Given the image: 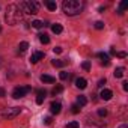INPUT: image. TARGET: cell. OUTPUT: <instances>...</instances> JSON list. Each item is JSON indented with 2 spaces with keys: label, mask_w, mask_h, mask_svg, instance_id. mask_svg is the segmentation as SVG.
<instances>
[{
  "label": "cell",
  "mask_w": 128,
  "mask_h": 128,
  "mask_svg": "<svg viewBox=\"0 0 128 128\" xmlns=\"http://www.w3.org/2000/svg\"><path fill=\"white\" fill-rule=\"evenodd\" d=\"M65 63H66V62H63V60H60V59H54V60H51V65H53V66H56V68H62V66H65Z\"/></svg>",
  "instance_id": "obj_12"
},
{
  "label": "cell",
  "mask_w": 128,
  "mask_h": 128,
  "mask_svg": "<svg viewBox=\"0 0 128 128\" xmlns=\"http://www.w3.org/2000/svg\"><path fill=\"white\" fill-rule=\"evenodd\" d=\"M0 32H2V27H0Z\"/></svg>",
  "instance_id": "obj_38"
},
{
  "label": "cell",
  "mask_w": 128,
  "mask_h": 128,
  "mask_svg": "<svg viewBox=\"0 0 128 128\" xmlns=\"http://www.w3.org/2000/svg\"><path fill=\"white\" fill-rule=\"evenodd\" d=\"M51 30H53V33H56V35H59V33H62V30H63V27L60 26V24H53L51 26Z\"/></svg>",
  "instance_id": "obj_14"
},
{
  "label": "cell",
  "mask_w": 128,
  "mask_h": 128,
  "mask_svg": "<svg viewBox=\"0 0 128 128\" xmlns=\"http://www.w3.org/2000/svg\"><path fill=\"white\" fill-rule=\"evenodd\" d=\"M116 53H118V51H116V48H114V47H112V48H110V56H116Z\"/></svg>",
  "instance_id": "obj_32"
},
{
  "label": "cell",
  "mask_w": 128,
  "mask_h": 128,
  "mask_svg": "<svg viewBox=\"0 0 128 128\" xmlns=\"http://www.w3.org/2000/svg\"><path fill=\"white\" fill-rule=\"evenodd\" d=\"M86 104H88L86 96H84V95H78V96H77V106H78V107H84Z\"/></svg>",
  "instance_id": "obj_11"
},
{
  "label": "cell",
  "mask_w": 128,
  "mask_h": 128,
  "mask_svg": "<svg viewBox=\"0 0 128 128\" xmlns=\"http://www.w3.org/2000/svg\"><path fill=\"white\" fill-rule=\"evenodd\" d=\"M98 116L106 118V116H107V108H100V110H98Z\"/></svg>",
  "instance_id": "obj_26"
},
{
  "label": "cell",
  "mask_w": 128,
  "mask_h": 128,
  "mask_svg": "<svg viewBox=\"0 0 128 128\" xmlns=\"http://www.w3.org/2000/svg\"><path fill=\"white\" fill-rule=\"evenodd\" d=\"M116 56L120 57V59H124V57H126V53L125 51H119V53H116Z\"/></svg>",
  "instance_id": "obj_29"
},
{
  "label": "cell",
  "mask_w": 128,
  "mask_h": 128,
  "mask_svg": "<svg viewBox=\"0 0 128 128\" xmlns=\"http://www.w3.org/2000/svg\"><path fill=\"white\" fill-rule=\"evenodd\" d=\"M44 100H45V98H42V96H36V104H42Z\"/></svg>",
  "instance_id": "obj_31"
},
{
  "label": "cell",
  "mask_w": 128,
  "mask_h": 128,
  "mask_svg": "<svg viewBox=\"0 0 128 128\" xmlns=\"http://www.w3.org/2000/svg\"><path fill=\"white\" fill-rule=\"evenodd\" d=\"M62 11L70 17L78 15L83 11V3L78 2V0H65V2L62 3Z\"/></svg>",
  "instance_id": "obj_2"
},
{
  "label": "cell",
  "mask_w": 128,
  "mask_h": 128,
  "mask_svg": "<svg viewBox=\"0 0 128 128\" xmlns=\"http://www.w3.org/2000/svg\"><path fill=\"white\" fill-rule=\"evenodd\" d=\"M104 11H106V6H100L98 8V12H104Z\"/></svg>",
  "instance_id": "obj_36"
},
{
  "label": "cell",
  "mask_w": 128,
  "mask_h": 128,
  "mask_svg": "<svg viewBox=\"0 0 128 128\" xmlns=\"http://www.w3.org/2000/svg\"><path fill=\"white\" fill-rule=\"evenodd\" d=\"M21 113V108L20 107H12V108H8L5 113H3V118L5 119H14L15 116H18Z\"/></svg>",
  "instance_id": "obj_5"
},
{
  "label": "cell",
  "mask_w": 128,
  "mask_h": 128,
  "mask_svg": "<svg viewBox=\"0 0 128 128\" xmlns=\"http://www.w3.org/2000/svg\"><path fill=\"white\" fill-rule=\"evenodd\" d=\"M100 96H101L104 101H108V100H112V96H113V92H112L110 89H102Z\"/></svg>",
  "instance_id": "obj_9"
},
{
  "label": "cell",
  "mask_w": 128,
  "mask_h": 128,
  "mask_svg": "<svg viewBox=\"0 0 128 128\" xmlns=\"http://www.w3.org/2000/svg\"><path fill=\"white\" fill-rule=\"evenodd\" d=\"M124 72H125V68H116V71L113 74L116 78H120V77H124Z\"/></svg>",
  "instance_id": "obj_17"
},
{
  "label": "cell",
  "mask_w": 128,
  "mask_h": 128,
  "mask_svg": "<svg viewBox=\"0 0 128 128\" xmlns=\"http://www.w3.org/2000/svg\"><path fill=\"white\" fill-rule=\"evenodd\" d=\"M71 112H72L74 114H77V113H80V107H78L77 104H72V106H71Z\"/></svg>",
  "instance_id": "obj_25"
},
{
  "label": "cell",
  "mask_w": 128,
  "mask_h": 128,
  "mask_svg": "<svg viewBox=\"0 0 128 128\" xmlns=\"http://www.w3.org/2000/svg\"><path fill=\"white\" fill-rule=\"evenodd\" d=\"M96 56L101 59V63H102L104 66H108V65H110V57H108L107 53H98Z\"/></svg>",
  "instance_id": "obj_7"
},
{
  "label": "cell",
  "mask_w": 128,
  "mask_h": 128,
  "mask_svg": "<svg viewBox=\"0 0 128 128\" xmlns=\"http://www.w3.org/2000/svg\"><path fill=\"white\" fill-rule=\"evenodd\" d=\"M62 92H63V86L57 84V86L53 89V92H51V94H53V95H59V94H62Z\"/></svg>",
  "instance_id": "obj_19"
},
{
  "label": "cell",
  "mask_w": 128,
  "mask_h": 128,
  "mask_svg": "<svg viewBox=\"0 0 128 128\" xmlns=\"http://www.w3.org/2000/svg\"><path fill=\"white\" fill-rule=\"evenodd\" d=\"M122 89H124L125 92L128 90V82H124V83H122Z\"/></svg>",
  "instance_id": "obj_34"
},
{
  "label": "cell",
  "mask_w": 128,
  "mask_h": 128,
  "mask_svg": "<svg viewBox=\"0 0 128 128\" xmlns=\"http://www.w3.org/2000/svg\"><path fill=\"white\" fill-rule=\"evenodd\" d=\"M45 6L48 8V11H56V8H57V5H56L54 2H51V0H47V2H45Z\"/></svg>",
  "instance_id": "obj_16"
},
{
  "label": "cell",
  "mask_w": 128,
  "mask_h": 128,
  "mask_svg": "<svg viewBox=\"0 0 128 128\" xmlns=\"http://www.w3.org/2000/svg\"><path fill=\"white\" fill-rule=\"evenodd\" d=\"M36 95H38V96H42V98H45V95H47V90H45V89H38V90H36Z\"/></svg>",
  "instance_id": "obj_24"
},
{
  "label": "cell",
  "mask_w": 128,
  "mask_h": 128,
  "mask_svg": "<svg viewBox=\"0 0 128 128\" xmlns=\"http://www.w3.org/2000/svg\"><path fill=\"white\" fill-rule=\"evenodd\" d=\"M76 86H77L78 89H86V86H88V82H86V78H83V77H78V78H76Z\"/></svg>",
  "instance_id": "obj_10"
},
{
  "label": "cell",
  "mask_w": 128,
  "mask_h": 128,
  "mask_svg": "<svg viewBox=\"0 0 128 128\" xmlns=\"http://www.w3.org/2000/svg\"><path fill=\"white\" fill-rule=\"evenodd\" d=\"M41 82L42 83H54L56 80H54V77H51V76H41Z\"/></svg>",
  "instance_id": "obj_13"
},
{
  "label": "cell",
  "mask_w": 128,
  "mask_h": 128,
  "mask_svg": "<svg viewBox=\"0 0 128 128\" xmlns=\"http://www.w3.org/2000/svg\"><path fill=\"white\" fill-rule=\"evenodd\" d=\"M60 110H62V104H60V102H51V106H50V112H51L53 114H59Z\"/></svg>",
  "instance_id": "obj_8"
},
{
  "label": "cell",
  "mask_w": 128,
  "mask_h": 128,
  "mask_svg": "<svg viewBox=\"0 0 128 128\" xmlns=\"http://www.w3.org/2000/svg\"><path fill=\"white\" fill-rule=\"evenodd\" d=\"M53 51H54L56 54H60L63 50H62V47H54V48H53Z\"/></svg>",
  "instance_id": "obj_28"
},
{
  "label": "cell",
  "mask_w": 128,
  "mask_h": 128,
  "mask_svg": "<svg viewBox=\"0 0 128 128\" xmlns=\"http://www.w3.org/2000/svg\"><path fill=\"white\" fill-rule=\"evenodd\" d=\"M95 29H98V30L104 29V23H102V21H96V23H95Z\"/></svg>",
  "instance_id": "obj_27"
},
{
  "label": "cell",
  "mask_w": 128,
  "mask_h": 128,
  "mask_svg": "<svg viewBox=\"0 0 128 128\" xmlns=\"http://www.w3.org/2000/svg\"><path fill=\"white\" fill-rule=\"evenodd\" d=\"M0 96H6V92H5L3 88H0Z\"/></svg>",
  "instance_id": "obj_35"
},
{
  "label": "cell",
  "mask_w": 128,
  "mask_h": 128,
  "mask_svg": "<svg viewBox=\"0 0 128 128\" xmlns=\"http://www.w3.org/2000/svg\"><path fill=\"white\" fill-rule=\"evenodd\" d=\"M119 128H128V125H126V124H122V125H120Z\"/></svg>",
  "instance_id": "obj_37"
},
{
  "label": "cell",
  "mask_w": 128,
  "mask_h": 128,
  "mask_svg": "<svg viewBox=\"0 0 128 128\" xmlns=\"http://www.w3.org/2000/svg\"><path fill=\"white\" fill-rule=\"evenodd\" d=\"M104 84H106V78H101V80L98 82V86H100V88H102Z\"/></svg>",
  "instance_id": "obj_33"
},
{
  "label": "cell",
  "mask_w": 128,
  "mask_h": 128,
  "mask_svg": "<svg viewBox=\"0 0 128 128\" xmlns=\"http://www.w3.org/2000/svg\"><path fill=\"white\" fill-rule=\"evenodd\" d=\"M30 90H32V88H30V86H20V88H15V89L12 90V98L20 100V98L26 96Z\"/></svg>",
  "instance_id": "obj_4"
},
{
  "label": "cell",
  "mask_w": 128,
  "mask_h": 128,
  "mask_svg": "<svg viewBox=\"0 0 128 128\" xmlns=\"http://www.w3.org/2000/svg\"><path fill=\"white\" fill-rule=\"evenodd\" d=\"M78 126H80V124L77 120H72V122H68L66 124V128H78Z\"/></svg>",
  "instance_id": "obj_21"
},
{
  "label": "cell",
  "mask_w": 128,
  "mask_h": 128,
  "mask_svg": "<svg viewBox=\"0 0 128 128\" xmlns=\"http://www.w3.org/2000/svg\"><path fill=\"white\" fill-rule=\"evenodd\" d=\"M23 18V12L20 9L18 5H9L8 9H6V15H5V20L8 24L11 26H15L17 23H20Z\"/></svg>",
  "instance_id": "obj_1"
},
{
  "label": "cell",
  "mask_w": 128,
  "mask_h": 128,
  "mask_svg": "<svg viewBox=\"0 0 128 128\" xmlns=\"http://www.w3.org/2000/svg\"><path fill=\"white\" fill-rule=\"evenodd\" d=\"M44 56H45L44 51H35V53L30 56V63H38L41 59H44Z\"/></svg>",
  "instance_id": "obj_6"
},
{
  "label": "cell",
  "mask_w": 128,
  "mask_h": 128,
  "mask_svg": "<svg viewBox=\"0 0 128 128\" xmlns=\"http://www.w3.org/2000/svg\"><path fill=\"white\" fill-rule=\"evenodd\" d=\"M39 2H35V0H26V2H21L18 6L21 9V12H26L29 15H36L39 11Z\"/></svg>",
  "instance_id": "obj_3"
},
{
  "label": "cell",
  "mask_w": 128,
  "mask_h": 128,
  "mask_svg": "<svg viewBox=\"0 0 128 128\" xmlns=\"http://www.w3.org/2000/svg\"><path fill=\"white\" fill-rule=\"evenodd\" d=\"M38 36H39L41 44H48V42H50V38H48V35H47V33H39Z\"/></svg>",
  "instance_id": "obj_15"
},
{
  "label": "cell",
  "mask_w": 128,
  "mask_h": 128,
  "mask_svg": "<svg viewBox=\"0 0 128 128\" xmlns=\"http://www.w3.org/2000/svg\"><path fill=\"white\" fill-rule=\"evenodd\" d=\"M32 26H33L35 29H41V27H44V21H39V20H35V21L32 23Z\"/></svg>",
  "instance_id": "obj_20"
},
{
  "label": "cell",
  "mask_w": 128,
  "mask_h": 128,
  "mask_svg": "<svg viewBox=\"0 0 128 128\" xmlns=\"http://www.w3.org/2000/svg\"><path fill=\"white\" fill-rule=\"evenodd\" d=\"M82 68H83V70H86V71H89V70H90V62H89V60L83 62V63H82Z\"/></svg>",
  "instance_id": "obj_22"
},
{
  "label": "cell",
  "mask_w": 128,
  "mask_h": 128,
  "mask_svg": "<svg viewBox=\"0 0 128 128\" xmlns=\"http://www.w3.org/2000/svg\"><path fill=\"white\" fill-rule=\"evenodd\" d=\"M68 76H70V72H66V71H62V72L59 74V78H60V80H66V78H68Z\"/></svg>",
  "instance_id": "obj_23"
},
{
  "label": "cell",
  "mask_w": 128,
  "mask_h": 128,
  "mask_svg": "<svg viewBox=\"0 0 128 128\" xmlns=\"http://www.w3.org/2000/svg\"><path fill=\"white\" fill-rule=\"evenodd\" d=\"M27 48H29V42H26V41L20 42V45H18V50H20L21 53H24V51H26Z\"/></svg>",
  "instance_id": "obj_18"
},
{
  "label": "cell",
  "mask_w": 128,
  "mask_h": 128,
  "mask_svg": "<svg viewBox=\"0 0 128 128\" xmlns=\"http://www.w3.org/2000/svg\"><path fill=\"white\" fill-rule=\"evenodd\" d=\"M51 122H53V119H51V118H50V116H47V118H45V119H44V124H45V125H50V124H51Z\"/></svg>",
  "instance_id": "obj_30"
}]
</instances>
